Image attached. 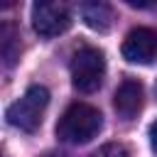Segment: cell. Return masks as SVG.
<instances>
[{
	"instance_id": "cell-6",
	"label": "cell",
	"mask_w": 157,
	"mask_h": 157,
	"mask_svg": "<svg viewBox=\"0 0 157 157\" xmlns=\"http://www.w3.org/2000/svg\"><path fill=\"white\" fill-rule=\"evenodd\" d=\"M142 101H145V91H142V83L135 81V78H125L115 96H113V105H115V113L123 118V120H132L140 110H142Z\"/></svg>"
},
{
	"instance_id": "cell-1",
	"label": "cell",
	"mask_w": 157,
	"mask_h": 157,
	"mask_svg": "<svg viewBox=\"0 0 157 157\" xmlns=\"http://www.w3.org/2000/svg\"><path fill=\"white\" fill-rule=\"evenodd\" d=\"M103 128V115L98 108L88 103H74L64 110V115L56 123V137L71 145H83L91 142Z\"/></svg>"
},
{
	"instance_id": "cell-2",
	"label": "cell",
	"mask_w": 157,
	"mask_h": 157,
	"mask_svg": "<svg viewBox=\"0 0 157 157\" xmlns=\"http://www.w3.org/2000/svg\"><path fill=\"white\" fill-rule=\"evenodd\" d=\"M47 105H49V91L44 86H29L25 91V96L7 108L5 118L12 128H17L22 132H34L42 125V115H44Z\"/></svg>"
},
{
	"instance_id": "cell-3",
	"label": "cell",
	"mask_w": 157,
	"mask_h": 157,
	"mask_svg": "<svg viewBox=\"0 0 157 157\" xmlns=\"http://www.w3.org/2000/svg\"><path fill=\"white\" fill-rule=\"evenodd\" d=\"M105 76V56L96 47H81L71 56V83L81 93H93L101 88Z\"/></svg>"
},
{
	"instance_id": "cell-4",
	"label": "cell",
	"mask_w": 157,
	"mask_h": 157,
	"mask_svg": "<svg viewBox=\"0 0 157 157\" xmlns=\"http://www.w3.org/2000/svg\"><path fill=\"white\" fill-rule=\"evenodd\" d=\"M32 27L44 39L59 37L71 27V10L64 2H49V0L34 2L32 5Z\"/></svg>"
},
{
	"instance_id": "cell-5",
	"label": "cell",
	"mask_w": 157,
	"mask_h": 157,
	"mask_svg": "<svg viewBox=\"0 0 157 157\" xmlns=\"http://www.w3.org/2000/svg\"><path fill=\"white\" fill-rule=\"evenodd\" d=\"M120 52L130 64H150L157 56V32L150 27L130 29L123 39Z\"/></svg>"
},
{
	"instance_id": "cell-9",
	"label": "cell",
	"mask_w": 157,
	"mask_h": 157,
	"mask_svg": "<svg viewBox=\"0 0 157 157\" xmlns=\"http://www.w3.org/2000/svg\"><path fill=\"white\" fill-rule=\"evenodd\" d=\"M91 157H130V155H128L125 145H120V142H108V145L98 147Z\"/></svg>"
},
{
	"instance_id": "cell-8",
	"label": "cell",
	"mask_w": 157,
	"mask_h": 157,
	"mask_svg": "<svg viewBox=\"0 0 157 157\" xmlns=\"http://www.w3.org/2000/svg\"><path fill=\"white\" fill-rule=\"evenodd\" d=\"M0 42H2V59H5V66L10 69L17 59H20V39H17V32L12 25H2L0 29Z\"/></svg>"
},
{
	"instance_id": "cell-10",
	"label": "cell",
	"mask_w": 157,
	"mask_h": 157,
	"mask_svg": "<svg viewBox=\"0 0 157 157\" xmlns=\"http://www.w3.org/2000/svg\"><path fill=\"white\" fill-rule=\"evenodd\" d=\"M150 145H152V150L157 152V120L150 125Z\"/></svg>"
},
{
	"instance_id": "cell-7",
	"label": "cell",
	"mask_w": 157,
	"mask_h": 157,
	"mask_svg": "<svg viewBox=\"0 0 157 157\" xmlns=\"http://www.w3.org/2000/svg\"><path fill=\"white\" fill-rule=\"evenodd\" d=\"M81 17L91 29L108 32L110 25H113V7L105 5V2H86L81 7Z\"/></svg>"
}]
</instances>
